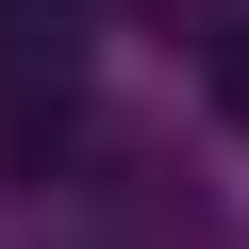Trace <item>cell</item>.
Here are the masks:
<instances>
[{
	"instance_id": "6da1fadb",
	"label": "cell",
	"mask_w": 249,
	"mask_h": 249,
	"mask_svg": "<svg viewBox=\"0 0 249 249\" xmlns=\"http://www.w3.org/2000/svg\"><path fill=\"white\" fill-rule=\"evenodd\" d=\"M216 116L249 133V0H216Z\"/></svg>"
}]
</instances>
